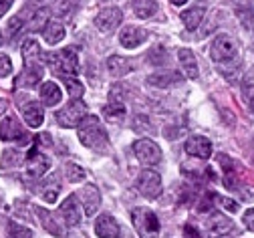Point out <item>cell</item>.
Segmentation results:
<instances>
[{
  "label": "cell",
  "mask_w": 254,
  "mask_h": 238,
  "mask_svg": "<svg viewBox=\"0 0 254 238\" xmlns=\"http://www.w3.org/2000/svg\"><path fill=\"white\" fill-rule=\"evenodd\" d=\"M0 140L2 142H18V144H28L30 142L28 133L22 129L20 121L14 115L6 117L2 123H0Z\"/></svg>",
  "instance_id": "obj_10"
},
{
  "label": "cell",
  "mask_w": 254,
  "mask_h": 238,
  "mask_svg": "<svg viewBox=\"0 0 254 238\" xmlns=\"http://www.w3.org/2000/svg\"><path fill=\"white\" fill-rule=\"evenodd\" d=\"M184 150L188 156H194L198 159H208L212 156V142L208 138H204V135H192V138L186 142Z\"/></svg>",
  "instance_id": "obj_14"
},
{
  "label": "cell",
  "mask_w": 254,
  "mask_h": 238,
  "mask_svg": "<svg viewBox=\"0 0 254 238\" xmlns=\"http://www.w3.org/2000/svg\"><path fill=\"white\" fill-rule=\"evenodd\" d=\"M244 224H246L248 230H254V208L244 212Z\"/></svg>",
  "instance_id": "obj_37"
},
{
  "label": "cell",
  "mask_w": 254,
  "mask_h": 238,
  "mask_svg": "<svg viewBox=\"0 0 254 238\" xmlns=\"http://www.w3.org/2000/svg\"><path fill=\"white\" fill-rule=\"evenodd\" d=\"M145 81H147V85H151V87L166 89V87L178 85V83L182 81V77H180L176 71H164V73H153V75H149Z\"/></svg>",
  "instance_id": "obj_21"
},
{
  "label": "cell",
  "mask_w": 254,
  "mask_h": 238,
  "mask_svg": "<svg viewBox=\"0 0 254 238\" xmlns=\"http://www.w3.org/2000/svg\"><path fill=\"white\" fill-rule=\"evenodd\" d=\"M232 2H234L236 6H240V8H244V10H248V6L252 4V0H232Z\"/></svg>",
  "instance_id": "obj_41"
},
{
  "label": "cell",
  "mask_w": 254,
  "mask_h": 238,
  "mask_svg": "<svg viewBox=\"0 0 254 238\" xmlns=\"http://www.w3.org/2000/svg\"><path fill=\"white\" fill-rule=\"evenodd\" d=\"M133 131H137V133H153L155 129H153V125L149 123V117H145V115H135L133 117Z\"/></svg>",
  "instance_id": "obj_35"
},
{
  "label": "cell",
  "mask_w": 254,
  "mask_h": 238,
  "mask_svg": "<svg viewBox=\"0 0 254 238\" xmlns=\"http://www.w3.org/2000/svg\"><path fill=\"white\" fill-rule=\"evenodd\" d=\"M170 2L174 4V6H182V4H186L188 0H170Z\"/></svg>",
  "instance_id": "obj_43"
},
{
  "label": "cell",
  "mask_w": 254,
  "mask_h": 238,
  "mask_svg": "<svg viewBox=\"0 0 254 238\" xmlns=\"http://www.w3.org/2000/svg\"><path fill=\"white\" fill-rule=\"evenodd\" d=\"M184 238H200L198 228H194L192 224H186V228H184Z\"/></svg>",
  "instance_id": "obj_38"
},
{
  "label": "cell",
  "mask_w": 254,
  "mask_h": 238,
  "mask_svg": "<svg viewBox=\"0 0 254 238\" xmlns=\"http://www.w3.org/2000/svg\"><path fill=\"white\" fill-rule=\"evenodd\" d=\"M236 53H238V45L230 35H218L210 45V57L216 65L236 59Z\"/></svg>",
  "instance_id": "obj_6"
},
{
  "label": "cell",
  "mask_w": 254,
  "mask_h": 238,
  "mask_svg": "<svg viewBox=\"0 0 254 238\" xmlns=\"http://www.w3.org/2000/svg\"><path fill=\"white\" fill-rule=\"evenodd\" d=\"M22 59H24V69L22 73L14 79V87H30V85H37L41 79H43V53H41V47L35 39H26L22 43Z\"/></svg>",
  "instance_id": "obj_1"
},
{
  "label": "cell",
  "mask_w": 254,
  "mask_h": 238,
  "mask_svg": "<svg viewBox=\"0 0 254 238\" xmlns=\"http://www.w3.org/2000/svg\"><path fill=\"white\" fill-rule=\"evenodd\" d=\"M81 200H83V206H85V214H89V216H93L97 212V208L101 206V194L93 184H87L81 190Z\"/></svg>",
  "instance_id": "obj_18"
},
{
  "label": "cell",
  "mask_w": 254,
  "mask_h": 238,
  "mask_svg": "<svg viewBox=\"0 0 254 238\" xmlns=\"http://www.w3.org/2000/svg\"><path fill=\"white\" fill-rule=\"evenodd\" d=\"M105 117H107L109 121H115V123L123 121V117H125V107H123V103H109V105L105 107Z\"/></svg>",
  "instance_id": "obj_32"
},
{
  "label": "cell",
  "mask_w": 254,
  "mask_h": 238,
  "mask_svg": "<svg viewBox=\"0 0 254 238\" xmlns=\"http://www.w3.org/2000/svg\"><path fill=\"white\" fill-rule=\"evenodd\" d=\"M121 18H123L121 10L117 6H109V8H103L97 16H95V26H97L101 32H111L121 24Z\"/></svg>",
  "instance_id": "obj_13"
},
{
  "label": "cell",
  "mask_w": 254,
  "mask_h": 238,
  "mask_svg": "<svg viewBox=\"0 0 254 238\" xmlns=\"http://www.w3.org/2000/svg\"><path fill=\"white\" fill-rule=\"evenodd\" d=\"M49 22V8H39L28 20V30H41Z\"/></svg>",
  "instance_id": "obj_29"
},
{
  "label": "cell",
  "mask_w": 254,
  "mask_h": 238,
  "mask_svg": "<svg viewBox=\"0 0 254 238\" xmlns=\"http://www.w3.org/2000/svg\"><path fill=\"white\" fill-rule=\"evenodd\" d=\"M107 69L113 77H123L129 71H133V63L125 57H119V55H111L107 59Z\"/></svg>",
  "instance_id": "obj_19"
},
{
  "label": "cell",
  "mask_w": 254,
  "mask_h": 238,
  "mask_svg": "<svg viewBox=\"0 0 254 238\" xmlns=\"http://www.w3.org/2000/svg\"><path fill=\"white\" fill-rule=\"evenodd\" d=\"M12 73V63L6 55H0V77H8Z\"/></svg>",
  "instance_id": "obj_36"
},
{
  "label": "cell",
  "mask_w": 254,
  "mask_h": 238,
  "mask_svg": "<svg viewBox=\"0 0 254 238\" xmlns=\"http://www.w3.org/2000/svg\"><path fill=\"white\" fill-rule=\"evenodd\" d=\"M49 167H51V158L47 154H43L37 144H33V148H30V152L26 156V174L33 180H39L41 176H45L49 172Z\"/></svg>",
  "instance_id": "obj_7"
},
{
  "label": "cell",
  "mask_w": 254,
  "mask_h": 238,
  "mask_svg": "<svg viewBox=\"0 0 254 238\" xmlns=\"http://www.w3.org/2000/svg\"><path fill=\"white\" fill-rule=\"evenodd\" d=\"M133 154L143 165H155L162 161V150L151 140H137L133 144Z\"/></svg>",
  "instance_id": "obj_9"
},
{
  "label": "cell",
  "mask_w": 254,
  "mask_h": 238,
  "mask_svg": "<svg viewBox=\"0 0 254 238\" xmlns=\"http://www.w3.org/2000/svg\"><path fill=\"white\" fill-rule=\"evenodd\" d=\"M0 204H2V196H0Z\"/></svg>",
  "instance_id": "obj_45"
},
{
  "label": "cell",
  "mask_w": 254,
  "mask_h": 238,
  "mask_svg": "<svg viewBox=\"0 0 254 238\" xmlns=\"http://www.w3.org/2000/svg\"><path fill=\"white\" fill-rule=\"evenodd\" d=\"M242 99H244V103L250 107V111H254V71H250L242 79Z\"/></svg>",
  "instance_id": "obj_28"
},
{
  "label": "cell",
  "mask_w": 254,
  "mask_h": 238,
  "mask_svg": "<svg viewBox=\"0 0 254 238\" xmlns=\"http://www.w3.org/2000/svg\"><path fill=\"white\" fill-rule=\"evenodd\" d=\"M206 230H208L210 238H220V236H224V234L234 230V222L228 216H224V214L214 212L206 220Z\"/></svg>",
  "instance_id": "obj_12"
},
{
  "label": "cell",
  "mask_w": 254,
  "mask_h": 238,
  "mask_svg": "<svg viewBox=\"0 0 254 238\" xmlns=\"http://www.w3.org/2000/svg\"><path fill=\"white\" fill-rule=\"evenodd\" d=\"M59 192H61V184H59V178H57V176H51V178H49V182H45V184H43L41 196H43V200H45V202L53 204V202H57V196H59Z\"/></svg>",
  "instance_id": "obj_27"
},
{
  "label": "cell",
  "mask_w": 254,
  "mask_h": 238,
  "mask_svg": "<svg viewBox=\"0 0 254 238\" xmlns=\"http://www.w3.org/2000/svg\"><path fill=\"white\" fill-rule=\"evenodd\" d=\"M63 172H65V178L69 182H73V184H77V182H81L85 178V169L81 165H77V163H67L65 167H63Z\"/></svg>",
  "instance_id": "obj_31"
},
{
  "label": "cell",
  "mask_w": 254,
  "mask_h": 238,
  "mask_svg": "<svg viewBox=\"0 0 254 238\" xmlns=\"http://www.w3.org/2000/svg\"><path fill=\"white\" fill-rule=\"evenodd\" d=\"M137 192L149 200L157 198L162 194V176L155 172V169H143L137 178Z\"/></svg>",
  "instance_id": "obj_8"
},
{
  "label": "cell",
  "mask_w": 254,
  "mask_h": 238,
  "mask_svg": "<svg viewBox=\"0 0 254 238\" xmlns=\"http://www.w3.org/2000/svg\"><path fill=\"white\" fill-rule=\"evenodd\" d=\"M47 63L51 65L55 75H59L61 79L75 77L79 73V49L77 47H65L63 51L49 55Z\"/></svg>",
  "instance_id": "obj_3"
},
{
  "label": "cell",
  "mask_w": 254,
  "mask_h": 238,
  "mask_svg": "<svg viewBox=\"0 0 254 238\" xmlns=\"http://www.w3.org/2000/svg\"><path fill=\"white\" fill-rule=\"evenodd\" d=\"M20 111H22V117H24V121H26L28 127H33V129L41 127V123L45 119V113H43L41 103H37V101H26Z\"/></svg>",
  "instance_id": "obj_17"
},
{
  "label": "cell",
  "mask_w": 254,
  "mask_h": 238,
  "mask_svg": "<svg viewBox=\"0 0 254 238\" xmlns=\"http://www.w3.org/2000/svg\"><path fill=\"white\" fill-rule=\"evenodd\" d=\"M8 238H33V230L22 226V224L10 222L8 224Z\"/></svg>",
  "instance_id": "obj_34"
},
{
  "label": "cell",
  "mask_w": 254,
  "mask_h": 238,
  "mask_svg": "<svg viewBox=\"0 0 254 238\" xmlns=\"http://www.w3.org/2000/svg\"><path fill=\"white\" fill-rule=\"evenodd\" d=\"M131 222L141 238H155L160 234V220L149 208H133Z\"/></svg>",
  "instance_id": "obj_4"
},
{
  "label": "cell",
  "mask_w": 254,
  "mask_h": 238,
  "mask_svg": "<svg viewBox=\"0 0 254 238\" xmlns=\"http://www.w3.org/2000/svg\"><path fill=\"white\" fill-rule=\"evenodd\" d=\"M204 12H206V8H204L202 4H198V6H192V8L184 10V12L180 14V18H182V22L186 24V28L194 30V28L200 26V22H202V18H204Z\"/></svg>",
  "instance_id": "obj_24"
},
{
  "label": "cell",
  "mask_w": 254,
  "mask_h": 238,
  "mask_svg": "<svg viewBox=\"0 0 254 238\" xmlns=\"http://www.w3.org/2000/svg\"><path fill=\"white\" fill-rule=\"evenodd\" d=\"M147 39V30L139 28V26H125L119 35V43L125 47V49H137L141 43H145Z\"/></svg>",
  "instance_id": "obj_15"
},
{
  "label": "cell",
  "mask_w": 254,
  "mask_h": 238,
  "mask_svg": "<svg viewBox=\"0 0 254 238\" xmlns=\"http://www.w3.org/2000/svg\"><path fill=\"white\" fill-rule=\"evenodd\" d=\"M87 105L83 99H71L69 103L57 111V121L61 127H77L85 117H87Z\"/></svg>",
  "instance_id": "obj_5"
},
{
  "label": "cell",
  "mask_w": 254,
  "mask_h": 238,
  "mask_svg": "<svg viewBox=\"0 0 254 238\" xmlns=\"http://www.w3.org/2000/svg\"><path fill=\"white\" fill-rule=\"evenodd\" d=\"M63 81H65V87H67V91H69L71 99H81V97H83L85 89H83V85H81V81H79V79L69 77V79H63Z\"/></svg>",
  "instance_id": "obj_33"
},
{
  "label": "cell",
  "mask_w": 254,
  "mask_h": 238,
  "mask_svg": "<svg viewBox=\"0 0 254 238\" xmlns=\"http://www.w3.org/2000/svg\"><path fill=\"white\" fill-rule=\"evenodd\" d=\"M79 142L89 148V150H105L109 146L107 140V131L101 125V121L97 119V115H87L81 123H79Z\"/></svg>",
  "instance_id": "obj_2"
},
{
  "label": "cell",
  "mask_w": 254,
  "mask_h": 238,
  "mask_svg": "<svg viewBox=\"0 0 254 238\" xmlns=\"http://www.w3.org/2000/svg\"><path fill=\"white\" fill-rule=\"evenodd\" d=\"M131 8L137 18H151L157 12L155 0H131Z\"/></svg>",
  "instance_id": "obj_26"
},
{
  "label": "cell",
  "mask_w": 254,
  "mask_h": 238,
  "mask_svg": "<svg viewBox=\"0 0 254 238\" xmlns=\"http://www.w3.org/2000/svg\"><path fill=\"white\" fill-rule=\"evenodd\" d=\"M218 200L222 202V206L228 208L230 212H236V210H238V206H236V202H234V200H228V198H218Z\"/></svg>",
  "instance_id": "obj_39"
},
{
  "label": "cell",
  "mask_w": 254,
  "mask_h": 238,
  "mask_svg": "<svg viewBox=\"0 0 254 238\" xmlns=\"http://www.w3.org/2000/svg\"><path fill=\"white\" fill-rule=\"evenodd\" d=\"M95 234L99 238H115L119 234V224L111 214H101L95 220Z\"/></svg>",
  "instance_id": "obj_16"
},
{
  "label": "cell",
  "mask_w": 254,
  "mask_h": 238,
  "mask_svg": "<svg viewBox=\"0 0 254 238\" xmlns=\"http://www.w3.org/2000/svg\"><path fill=\"white\" fill-rule=\"evenodd\" d=\"M59 216L65 226H77L81 222V206L77 202V194L67 196L59 206Z\"/></svg>",
  "instance_id": "obj_11"
},
{
  "label": "cell",
  "mask_w": 254,
  "mask_h": 238,
  "mask_svg": "<svg viewBox=\"0 0 254 238\" xmlns=\"http://www.w3.org/2000/svg\"><path fill=\"white\" fill-rule=\"evenodd\" d=\"M43 39H45L49 45L61 43L63 39H65V26H63V22H59V20H49L47 26L43 28Z\"/></svg>",
  "instance_id": "obj_23"
},
{
  "label": "cell",
  "mask_w": 254,
  "mask_h": 238,
  "mask_svg": "<svg viewBox=\"0 0 254 238\" xmlns=\"http://www.w3.org/2000/svg\"><path fill=\"white\" fill-rule=\"evenodd\" d=\"M6 107H8V101H6V99H2V97H0V115H2V113L6 111Z\"/></svg>",
  "instance_id": "obj_42"
},
{
  "label": "cell",
  "mask_w": 254,
  "mask_h": 238,
  "mask_svg": "<svg viewBox=\"0 0 254 238\" xmlns=\"http://www.w3.org/2000/svg\"><path fill=\"white\" fill-rule=\"evenodd\" d=\"M0 45H2V32H0Z\"/></svg>",
  "instance_id": "obj_44"
},
{
  "label": "cell",
  "mask_w": 254,
  "mask_h": 238,
  "mask_svg": "<svg viewBox=\"0 0 254 238\" xmlns=\"http://www.w3.org/2000/svg\"><path fill=\"white\" fill-rule=\"evenodd\" d=\"M178 59H180V65L186 73V77L190 79H198V65H196V57L190 49H180L178 51Z\"/></svg>",
  "instance_id": "obj_22"
},
{
  "label": "cell",
  "mask_w": 254,
  "mask_h": 238,
  "mask_svg": "<svg viewBox=\"0 0 254 238\" xmlns=\"http://www.w3.org/2000/svg\"><path fill=\"white\" fill-rule=\"evenodd\" d=\"M37 214H39L43 226H45L51 234H55V236H61V234H63V222L57 220V216H55L53 212H49V210H45V208H37Z\"/></svg>",
  "instance_id": "obj_25"
},
{
  "label": "cell",
  "mask_w": 254,
  "mask_h": 238,
  "mask_svg": "<svg viewBox=\"0 0 254 238\" xmlns=\"http://www.w3.org/2000/svg\"><path fill=\"white\" fill-rule=\"evenodd\" d=\"M22 161V154L16 152V150H6L2 154V159H0V167L2 169H10V167H16L18 163Z\"/></svg>",
  "instance_id": "obj_30"
},
{
  "label": "cell",
  "mask_w": 254,
  "mask_h": 238,
  "mask_svg": "<svg viewBox=\"0 0 254 238\" xmlns=\"http://www.w3.org/2000/svg\"><path fill=\"white\" fill-rule=\"evenodd\" d=\"M41 101L47 105V107H53V105H57L59 101L63 99V91L59 89V85L55 83V81H45L43 85H41Z\"/></svg>",
  "instance_id": "obj_20"
},
{
  "label": "cell",
  "mask_w": 254,
  "mask_h": 238,
  "mask_svg": "<svg viewBox=\"0 0 254 238\" xmlns=\"http://www.w3.org/2000/svg\"><path fill=\"white\" fill-rule=\"evenodd\" d=\"M12 2H14V0H0V18L6 14V10H10Z\"/></svg>",
  "instance_id": "obj_40"
}]
</instances>
